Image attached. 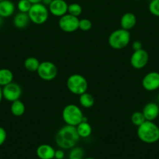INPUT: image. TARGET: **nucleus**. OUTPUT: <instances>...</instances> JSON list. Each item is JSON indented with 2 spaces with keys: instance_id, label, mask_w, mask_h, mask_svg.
<instances>
[{
  "instance_id": "f257e3e1",
  "label": "nucleus",
  "mask_w": 159,
  "mask_h": 159,
  "mask_svg": "<svg viewBox=\"0 0 159 159\" xmlns=\"http://www.w3.org/2000/svg\"><path fill=\"white\" fill-rule=\"evenodd\" d=\"M80 138L76 127L65 124L58 130L55 137V141L60 148L71 149L76 145Z\"/></svg>"
},
{
  "instance_id": "f03ea898",
  "label": "nucleus",
  "mask_w": 159,
  "mask_h": 159,
  "mask_svg": "<svg viewBox=\"0 0 159 159\" xmlns=\"http://www.w3.org/2000/svg\"><path fill=\"white\" fill-rule=\"evenodd\" d=\"M137 137L146 144H154L159 141V127L153 121L146 120L137 127Z\"/></svg>"
},
{
  "instance_id": "7ed1b4c3",
  "label": "nucleus",
  "mask_w": 159,
  "mask_h": 159,
  "mask_svg": "<svg viewBox=\"0 0 159 159\" xmlns=\"http://www.w3.org/2000/svg\"><path fill=\"white\" fill-rule=\"evenodd\" d=\"M62 117L65 124L76 127L82 121H87V118L84 116L82 110L75 104H68L63 108Z\"/></svg>"
},
{
  "instance_id": "20e7f679",
  "label": "nucleus",
  "mask_w": 159,
  "mask_h": 159,
  "mask_svg": "<svg viewBox=\"0 0 159 159\" xmlns=\"http://www.w3.org/2000/svg\"><path fill=\"white\" fill-rule=\"evenodd\" d=\"M130 39L129 31L120 28L111 33L108 38V43L112 49L122 50L128 46Z\"/></svg>"
},
{
  "instance_id": "39448f33",
  "label": "nucleus",
  "mask_w": 159,
  "mask_h": 159,
  "mask_svg": "<svg viewBox=\"0 0 159 159\" xmlns=\"http://www.w3.org/2000/svg\"><path fill=\"white\" fill-rule=\"evenodd\" d=\"M48 8L41 2L32 4L27 12L30 21L36 25H42L47 22L49 17Z\"/></svg>"
},
{
  "instance_id": "423d86ee",
  "label": "nucleus",
  "mask_w": 159,
  "mask_h": 159,
  "mask_svg": "<svg viewBox=\"0 0 159 159\" xmlns=\"http://www.w3.org/2000/svg\"><path fill=\"white\" fill-rule=\"evenodd\" d=\"M66 86L70 93L80 96L87 91L88 82L86 78L81 75L73 74L67 79Z\"/></svg>"
},
{
  "instance_id": "0eeeda50",
  "label": "nucleus",
  "mask_w": 159,
  "mask_h": 159,
  "mask_svg": "<svg viewBox=\"0 0 159 159\" xmlns=\"http://www.w3.org/2000/svg\"><path fill=\"white\" fill-rule=\"evenodd\" d=\"M37 73L39 78L44 81H52L58 75V68L53 62L45 61L40 63Z\"/></svg>"
},
{
  "instance_id": "6e6552de",
  "label": "nucleus",
  "mask_w": 159,
  "mask_h": 159,
  "mask_svg": "<svg viewBox=\"0 0 159 159\" xmlns=\"http://www.w3.org/2000/svg\"><path fill=\"white\" fill-rule=\"evenodd\" d=\"M79 18L66 13L59 17V26L65 33H73L79 30Z\"/></svg>"
},
{
  "instance_id": "1a4fd4ad",
  "label": "nucleus",
  "mask_w": 159,
  "mask_h": 159,
  "mask_svg": "<svg viewBox=\"0 0 159 159\" xmlns=\"http://www.w3.org/2000/svg\"><path fill=\"white\" fill-rule=\"evenodd\" d=\"M130 65L133 68L137 70L142 69L147 65L149 61V54L144 49L133 51L130 57Z\"/></svg>"
},
{
  "instance_id": "9d476101",
  "label": "nucleus",
  "mask_w": 159,
  "mask_h": 159,
  "mask_svg": "<svg viewBox=\"0 0 159 159\" xmlns=\"http://www.w3.org/2000/svg\"><path fill=\"white\" fill-rule=\"evenodd\" d=\"M22 96V88L19 84L12 82L2 87V96L9 102L20 99Z\"/></svg>"
},
{
  "instance_id": "9b49d317",
  "label": "nucleus",
  "mask_w": 159,
  "mask_h": 159,
  "mask_svg": "<svg viewBox=\"0 0 159 159\" xmlns=\"http://www.w3.org/2000/svg\"><path fill=\"white\" fill-rule=\"evenodd\" d=\"M142 86L148 92L155 91L159 89V72L151 71L145 75L142 79Z\"/></svg>"
},
{
  "instance_id": "f8f14e48",
  "label": "nucleus",
  "mask_w": 159,
  "mask_h": 159,
  "mask_svg": "<svg viewBox=\"0 0 159 159\" xmlns=\"http://www.w3.org/2000/svg\"><path fill=\"white\" fill-rule=\"evenodd\" d=\"M68 6L65 0H52L48 6V11L51 15L57 17H61L67 13Z\"/></svg>"
},
{
  "instance_id": "ddd939ff",
  "label": "nucleus",
  "mask_w": 159,
  "mask_h": 159,
  "mask_svg": "<svg viewBox=\"0 0 159 159\" xmlns=\"http://www.w3.org/2000/svg\"><path fill=\"white\" fill-rule=\"evenodd\" d=\"M146 120L154 121L159 116V107L157 103L150 102L147 103L142 110Z\"/></svg>"
},
{
  "instance_id": "4468645a",
  "label": "nucleus",
  "mask_w": 159,
  "mask_h": 159,
  "mask_svg": "<svg viewBox=\"0 0 159 159\" xmlns=\"http://www.w3.org/2000/svg\"><path fill=\"white\" fill-rule=\"evenodd\" d=\"M137 16L132 12H126L120 19V26L123 29L130 30L137 24Z\"/></svg>"
},
{
  "instance_id": "2eb2a0df",
  "label": "nucleus",
  "mask_w": 159,
  "mask_h": 159,
  "mask_svg": "<svg viewBox=\"0 0 159 159\" xmlns=\"http://www.w3.org/2000/svg\"><path fill=\"white\" fill-rule=\"evenodd\" d=\"M55 150L51 145L47 144H41L36 150L37 156L40 159H53Z\"/></svg>"
},
{
  "instance_id": "dca6fc26",
  "label": "nucleus",
  "mask_w": 159,
  "mask_h": 159,
  "mask_svg": "<svg viewBox=\"0 0 159 159\" xmlns=\"http://www.w3.org/2000/svg\"><path fill=\"white\" fill-rule=\"evenodd\" d=\"M16 6L10 0L0 1V16L2 18H8L13 15Z\"/></svg>"
},
{
  "instance_id": "f3484780",
  "label": "nucleus",
  "mask_w": 159,
  "mask_h": 159,
  "mask_svg": "<svg viewBox=\"0 0 159 159\" xmlns=\"http://www.w3.org/2000/svg\"><path fill=\"white\" fill-rule=\"evenodd\" d=\"M30 18L27 13L19 12L13 18V25L17 29H24L29 24Z\"/></svg>"
},
{
  "instance_id": "a211bd4d",
  "label": "nucleus",
  "mask_w": 159,
  "mask_h": 159,
  "mask_svg": "<svg viewBox=\"0 0 159 159\" xmlns=\"http://www.w3.org/2000/svg\"><path fill=\"white\" fill-rule=\"evenodd\" d=\"M76 128L80 138H87L92 134V127L88 121H82L76 126Z\"/></svg>"
},
{
  "instance_id": "6ab92c4d",
  "label": "nucleus",
  "mask_w": 159,
  "mask_h": 159,
  "mask_svg": "<svg viewBox=\"0 0 159 159\" xmlns=\"http://www.w3.org/2000/svg\"><path fill=\"white\" fill-rule=\"evenodd\" d=\"M10 111L13 116H21L24 114L26 111V107H25L24 103L20 99H17L11 103Z\"/></svg>"
},
{
  "instance_id": "aec40b11",
  "label": "nucleus",
  "mask_w": 159,
  "mask_h": 159,
  "mask_svg": "<svg viewBox=\"0 0 159 159\" xmlns=\"http://www.w3.org/2000/svg\"><path fill=\"white\" fill-rule=\"evenodd\" d=\"M79 102L80 105L84 108H91L94 104V98L90 93L86 92L79 96Z\"/></svg>"
},
{
  "instance_id": "412c9836",
  "label": "nucleus",
  "mask_w": 159,
  "mask_h": 159,
  "mask_svg": "<svg viewBox=\"0 0 159 159\" xmlns=\"http://www.w3.org/2000/svg\"><path fill=\"white\" fill-rule=\"evenodd\" d=\"M13 81V73L8 68H1L0 69V85L3 87L4 85L11 83Z\"/></svg>"
},
{
  "instance_id": "4be33fe9",
  "label": "nucleus",
  "mask_w": 159,
  "mask_h": 159,
  "mask_svg": "<svg viewBox=\"0 0 159 159\" xmlns=\"http://www.w3.org/2000/svg\"><path fill=\"white\" fill-rule=\"evenodd\" d=\"M40 63L41 62L39 61L38 59L36 58V57H29L25 59L24 62H23V66L27 71L34 72V71H37Z\"/></svg>"
},
{
  "instance_id": "5701e85b",
  "label": "nucleus",
  "mask_w": 159,
  "mask_h": 159,
  "mask_svg": "<svg viewBox=\"0 0 159 159\" xmlns=\"http://www.w3.org/2000/svg\"><path fill=\"white\" fill-rule=\"evenodd\" d=\"M145 121H146V119H145L142 111L134 112L132 114V116H131V122H132V124L134 126L139 127L142 124H143Z\"/></svg>"
},
{
  "instance_id": "b1692460",
  "label": "nucleus",
  "mask_w": 159,
  "mask_h": 159,
  "mask_svg": "<svg viewBox=\"0 0 159 159\" xmlns=\"http://www.w3.org/2000/svg\"><path fill=\"white\" fill-rule=\"evenodd\" d=\"M84 158V151L80 147H73L69 154V159H83Z\"/></svg>"
},
{
  "instance_id": "393cba45",
  "label": "nucleus",
  "mask_w": 159,
  "mask_h": 159,
  "mask_svg": "<svg viewBox=\"0 0 159 159\" xmlns=\"http://www.w3.org/2000/svg\"><path fill=\"white\" fill-rule=\"evenodd\" d=\"M82 11L83 9L80 5L78 4V3H71V4H69L68 6V12H67V13L74 16L79 17L82 13Z\"/></svg>"
},
{
  "instance_id": "a878e982",
  "label": "nucleus",
  "mask_w": 159,
  "mask_h": 159,
  "mask_svg": "<svg viewBox=\"0 0 159 159\" xmlns=\"http://www.w3.org/2000/svg\"><path fill=\"white\" fill-rule=\"evenodd\" d=\"M31 6H32V3L28 0H20L17 3V9H18L19 12L27 13Z\"/></svg>"
},
{
  "instance_id": "bb28decb",
  "label": "nucleus",
  "mask_w": 159,
  "mask_h": 159,
  "mask_svg": "<svg viewBox=\"0 0 159 159\" xmlns=\"http://www.w3.org/2000/svg\"><path fill=\"white\" fill-rule=\"evenodd\" d=\"M149 12L154 16L159 17V0H151L148 6Z\"/></svg>"
},
{
  "instance_id": "cd10ccee",
  "label": "nucleus",
  "mask_w": 159,
  "mask_h": 159,
  "mask_svg": "<svg viewBox=\"0 0 159 159\" xmlns=\"http://www.w3.org/2000/svg\"><path fill=\"white\" fill-rule=\"evenodd\" d=\"M92 28V22L88 19H81L79 20V30L87 32Z\"/></svg>"
},
{
  "instance_id": "c85d7f7f",
  "label": "nucleus",
  "mask_w": 159,
  "mask_h": 159,
  "mask_svg": "<svg viewBox=\"0 0 159 159\" xmlns=\"http://www.w3.org/2000/svg\"><path fill=\"white\" fill-rule=\"evenodd\" d=\"M7 138V133L3 127H0V146L2 145Z\"/></svg>"
},
{
  "instance_id": "c756f323",
  "label": "nucleus",
  "mask_w": 159,
  "mask_h": 159,
  "mask_svg": "<svg viewBox=\"0 0 159 159\" xmlns=\"http://www.w3.org/2000/svg\"><path fill=\"white\" fill-rule=\"evenodd\" d=\"M132 48L133 51H137V50L142 49L143 48V43L140 40H135V41L132 42Z\"/></svg>"
},
{
  "instance_id": "7c9ffc66",
  "label": "nucleus",
  "mask_w": 159,
  "mask_h": 159,
  "mask_svg": "<svg viewBox=\"0 0 159 159\" xmlns=\"http://www.w3.org/2000/svg\"><path fill=\"white\" fill-rule=\"evenodd\" d=\"M65 157V153L62 151V149H59V150H56L55 152V159H63Z\"/></svg>"
},
{
  "instance_id": "2f4dec72",
  "label": "nucleus",
  "mask_w": 159,
  "mask_h": 159,
  "mask_svg": "<svg viewBox=\"0 0 159 159\" xmlns=\"http://www.w3.org/2000/svg\"><path fill=\"white\" fill-rule=\"evenodd\" d=\"M52 2V0H42L41 1V3H43L45 6H48L50 5V3Z\"/></svg>"
},
{
  "instance_id": "473e14b6",
  "label": "nucleus",
  "mask_w": 159,
  "mask_h": 159,
  "mask_svg": "<svg viewBox=\"0 0 159 159\" xmlns=\"http://www.w3.org/2000/svg\"><path fill=\"white\" fill-rule=\"evenodd\" d=\"M29 2H31L32 4H36V3H39V2H41L42 0H28Z\"/></svg>"
},
{
  "instance_id": "72a5a7b5",
  "label": "nucleus",
  "mask_w": 159,
  "mask_h": 159,
  "mask_svg": "<svg viewBox=\"0 0 159 159\" xmlns=\"http://www.w3.org/2000/svg\"><path fill=\"white\" fill-rule=\"evenodd\" d=\"M3 99V96H2V87L0 85V102H2V99Z\"/></svg>"
},
{
  "instance_id": "f704fd0d",
  "label": "nucleus",
  "mask_w": 159,
  "mask_h": 159,
  "mask_svg": "<svg viewBox=\"0 0 159 159\" xmlns=\"http://www.w3.org/2000/svg\"><path fill=\"white\" fill-rule=\"evenodd\" d=\"M2 17L1 16H0V26H1V24H2Z\"/></svg>"
},
{
  "instance_id": "c9c22d12",
  "label": "nucleus",
  "mask_w": 159,
  "mask_h": 159,
  "mask_svg": "<svg viewBox=\"0 0 159 159\" xmlns=\"http://www.w3.org/2000/svg\"><path fill=\"white\" fill-rule=\"evenodd\" d=\"M83 159H95V158H84Z\"/></svg>"
},
{
  "instance_id": "e433bc0d",
  "label": "nucleus",
  "mask_w": 159,
  "mask_h": 159,
  "mask_svg": "<svg viewBox=\"0 0 159 159\" xmlns=\"http://www.w3.org/2000/svg\"><path fill=\"white\" fill-rule=\"evenodd\" d=\"M157 99H158V100H159V93H158V94H157Z\"/></svg>"
},
{
  "instance_id": "4c0bfd02",
  "label": "nucleus",
  "mask_w": 159,
  "mask_h": 159,
  "mask_svg": "<svg viewBox=\"0 0 159 159\" xmlns=\"http://www.w3.org/2000/svg\"><path fill=\"white\" fill-rule=\"evenodd\" d=\"M135 1H140V0H135Z\"/></svg>"
},
{
  "instance_id": "58836bf2",
  "label": "nucleus",
  "mask_w": 159,
  "mask_h": 159,
  "mask_svg": "<svg viewBox=\"0 0 159 159\" xmlns=\"http://www.w3.org/2000/svg\"><path fill=\"white\" fill-rule=\"evenodd\" d=\"M0 1H2V0H0Z\"/></svg>"
}]
</instances>
